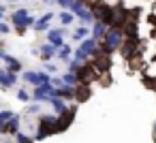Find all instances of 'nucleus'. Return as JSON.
I'll use <instances>...</instances> for the list:
<instances>
[{
	"mask_svg": "<svg viewBox=\"0 0 156 143\" xmlns=\"http://www.w3.org/2000/svg\"><path fill=\"white\" fill-rule=\"evenodd\" d=\"M105 34H107V24H103V22H96L94 24V28H92V39H105Z\"/></svg>",
	"mask_w": 156,
	"mask_h": 143,
	"instance_id": "9b49d317",
	"label": "nucleus"
},
{
	"mask_svg": "<svg viewBox=\"0 0 156 143\" xmlns=\"http://www.w3.org/2000/svg\"><path fill=\"white\" fill-rule=\"evenodd\" d=\"M49 103L54 105V109L58 111V113H62V111H66L69 107H66V103H64V98H60V96H51L49 98Z\"/></svg>",
	"mask_w": 156,
	"mask_h": 143,
	"instance_id": "f3484780",
	"label": "nucleus"
},
{
	"mask_svg": "<svg viewBox=\"0 0 156 143\" xmlns=\"http://www.w3.org/2000/svg\"><path fill=\"white\" fill-rule=\"evenodd\" d=\"M90 94H92V92H90V88H88V85H79V88H77V92H75V98H77L79 103H83V100H88V98H90Z\"/></svg>",
	"mask_w": 156,
	"mask_h": 143,
	"instance_id": "dca6fc26",
	"label": "nucleus"
},
{
	"mask_svg": "<svg viewBox=\"0 0 156 143\" xmlns=\"http://www.w3.org/2000/svg\"><path fill=\"white\" fill-rule=\"evenodd\" d=\"M75 92H77V88H71V85H62V88H56V92H54V96H60V98H75Z\"/></svg>",
	"mask_w": 156,
	"mask_h": 143,
	"instance_id": "1a4fd4ad",
	"label": "nucleus"
},
{
	"mask_svg": "<svg viewBox=\"0 0 156 143\" xmlns=\"http://www.w3.org/2000/svg\"><path fill=\"white\" fill-rule=\"evenodd\" d=\"M2 58H5V54H2V51H0V60H2Z\"/></svg>",
	"mask_w": 156,
	"mask_h": 143,
	"instance_id": "c85d7f7f",
	"label": "nucleus"
},
{
	"mask_svg": "<svg viewBox=\"0 0 156 143\" xmlns=\"http://www.w3.org/2000/svg\"><path fill=\"white\" fill-rule=\"evenodd\" d=\"M58 58H60V60H69V58H71V47H69V45H62V47L58 49Z\"/></svg>",
	"mask_w": 156,
	"mask_h": 143,
	"instance_id": "aec40b11",
	"label": "nucleus"
},
{
	"mask_svg": "<svg viewBox=\"0 0 156 143\" xmlns=\"http://www.w3.org/2000/svg\"><path fill=\"white\" fill-rule=\"evenodd\" d=\"M15 81H17V75H15L13 71H9V68H0V85H2V90L13 88Z\"/></svg>",
	"mask_w": 156,
	"mask_h": 143,
	"instance_id": "0eeeda50",
	"label": "nucleus"
},
{
	"mask_svg": "<svg viewBox=\"0 0 156 143\" xmlns=\"http://www.w3.org/2000/svg\"><path fill=\"white\" fill-rule=\"evenodd\" d=\"M75 113H77V107H69L66 111H62V113H60V117H58V132H60V130H66V128L71 126V122H73Z\"/></svg>",
	"mask_w": 156,
	"mask_h": 143,
	"instance_id": "39448f33",
	"label": "nucleus"
},
{
	"mask_svg": "<svg viewBox=\"0 0 156 143\" xmlns=\"http://www.w3.org/2000/svg\"><path fill=\"white\" fill-rule=\"evenodd\" d=\"M2 15H5V11H2V9H0V19H2Z\"/></svg>",
	"mask_w": 156,
	"mask_h": 143,
	"instance_id": "cd10ccee",
	"label": "nucleus"
},
{
	"mask_svg": "<svg viewBox=\"0 0 156 143\" xmlns=\"http://www.w3.org/2000/svg\"><path fill=\"white\" fill-rule=\"evenodd\" d=\"M71 11H73L77 17H81V22H83V24H92V22H94V17H96V15H94V11H88V9L83 7V0H79V2H77Z\"/></svg>",
	"mask_w": 156,
	"mask_h": 143,
	"instance_id": "20e7f679",
	"label": "nucleus"
},
{
	"mask_svg": "<svg viewBox=\"0 0 156 143\" xmlns=\"http://www.w3.org/2000/svg\"><path fill=\"white\" fill-rule=\"evenodd\" d=\"M135 54H137V39H128V41L122 45V56L130 58V56H135Z\"/></svg>",
	"mask_w": 156,
	"mask_h": 143,
	"instance_id": "9d476101",
	"label": "nucleus"
},
{
	"mask_svg": "<svg viewBox=\"0 0 156 143\" xmlns=\"http://www.w3.org/2000/svg\"><path fill=\"white\" fill-rule=\"evenodd\" d=\"M22 77H24L28 83H34V85H43V83H49V81H51L47 73H32V71H26Z\"/></svg>",
	"mask_w": 156,
	"mask_h": 143,
	"instance_id": "423d86ee",
	"label": "nucleus"
},
{
	"mask_svg": "<svg viewBox=\"0 0 156 143\" xmlns=\"http://www.w3.org/2000/svg\"><path fill=\"white\" fill-rule=\"evenodd\" d=\"M39 109H41L39 105H30V107H28V111H30V113H39Z\"/></svg>",
	"mask_w": 156,
	"mask_h": 143,
	"instance_id": "a878e982",
	"label": "nucleus"
},
{
	"mask_svg": "<svg viewBox=\"0 0 156 143\" xmlns=\"http://www.w3.org/2000/svg\"><path fill=\"white\" fill-rule=\"evenodd\" d=\"M15 137H17V143H32V139L26 137V134H22V132H17Z\"/></svg>",
	"mask_w": 156,
	"mask_h": 143,
	"instance_id": "b1692460",
	"label": "nucleus"
},
{
	"mask_svg": "<svg viewBox=\"0 0 156 143\" xmlns=\"http://www.w3.org/2000/svg\"><path fill=\"white\" fill-rule=\"evenodd\" d=\"M51 132H58V117L56 115H41L37 139H45V134H51Z\"/></svg>",
	"mask_w": 156,
	"mask_h": 143,
	"instance_id": "f03ea898",
	"label": "nucleus"
},
{
	"mask_svg": "<svg viewBox=\"0 0 156 143\" xmlns=\"http://www.w3.org/2000/svg\"><path fill=\"white\" fill-rule=\"evenodd\" d=\"M51 17H54V13H51V11H47V13H45L37 24H34V30H45V28L49 26V19H51Z\"/></svg>",
	"mask_w": 156,
	"mask_h": 143,
	"instance_id": "2eb2a0df",
	"label": "nucleus"
},
{
	"mask_svg": "<svg viewBox=\"0 0 156 143\" xmlns=\"http://www.w3.org/2000/svg\"><path fill=\"white\" fill-rule=\"evenodd\" d=\"M56 49H58L56 45H51V43H45V45L41 47V54H39V56H41L43 60H49V58H54V54H56Z\"/></svg>",
	"mask_w": 156,
	"mask_h": 143,
	"instance_id": "ddd939ff",
	"label": "nucleus"
},
{
	"mask_svg": "<svg viewBox=\"0 0 156 143\" xmlns=\"http://www.w3.org/2000/svg\"><path fill=\"white\" fill-rule=\"evenodd\" d=\"M62 79H64V83H75V81H77V77H75V73H73V71H71V73H66Z\"/></svg>",
	"mask_w": 156,
	"mask_h": 143,
	"instance_id": "5701e85b",
	"label": "nucleus"
},
{
	"mask_svg": "<svg viewBox=\"0 0 156 143\" xmlns=\"http://www.w3.org/2000/svg\"><path fill=\"white\" fill-rule=\"evenodd\" d=\"M56 2H58L62 9H73V7L79 2V0H56Z\"/></svg>",
	"mask_w": 156,
	"mask_h": 143,
	"instance_id": "4be33fe9",
	"label": "nucleus"
},
{
	"mask_svg": "<svg viewBox=\"0 0 156 143\" xmlns=\"http://www.w3.org/2000/svg\"><path fill=\"white\" fill-rule=\"evenodd\" d=\"M5 132H9V134H17V132H20V115H13V117L7 122Z\"/></svg>",
	"mask_w": 156,
	"mask_h": 143,
	"instance_id": "f8f14e48",
	"label": "nucleus"
},
{
	"mask_svg": "<svg viewBox=\"0 0 156 143\" xmlns=\"http://www.w3.org/2000/svg\"><path fill=\"white\" fill-rule=\"evenodd\" d=\"M88 32H90V30L81 26V28H77V30H75V34H73V39H75V41H81V39H86V37H88Z\"/></svg>",
	"mask_w": 156,
	"mask_h": 143,
	"instance_id": "412c9836",
	"label": "nucleus"
},
{
	"mask_svg": "<svg viewBox=\"0 0 156 143\" xmlns=\"http://www.w3.org/2000/svg\"><path fill=\"white\" fill-rule=\"evenodd\" d=\"M73 15H75L73 11H62V13H60V22H62V26H69V24H73V19H75Z\"/></svg>",
	"mask_w": 156,
	"mask_h": 143,
	"instance_id": "6ab92c4d",
	"label": "nucleus"
},
{
	"mask_svg": "<svg viewBox=\"0 0 156 143\" xmlns=\"http://www.w3.org/2000/svg\"><path fill=\"white\" fill-rule=\"evenodd\" d=\"M122 43H124V30H122V28H118V26H113V28H109V30H107V34H105L103 51H96V54H111L113 49L122 47Z\"/></svg>",
	"mask_w": 156,
	"mask_h": 143,
	"instance_id": "f257e3e1",
	"label": "nucleus"
},
{
	"mask_svg": "<svg viewBox=\"0 0 156 143\" xmlns=\"http://www.w3.org/2000/svg\"><path fill=\"white\" fill-rule=\"evenodd\" d=\"M47 41H49L51 45H56V47H62V45H64V30H49Z\"/></svg>",
	"mask_w": 156,
	"mask_h": 143,
	"instance_id": "6e6552de",
	"label": "nucleus"
},
{
	"mask_svg": "<svg viewBox=\"0 0 156 143\" xmlns=\"http://www.w3.org/2000/svg\"><path fill=\"white\" fill-rule=\"evenodd\" d=\"M2 60L9 64V71H13V73L22 71V62H20L17 58H13V56H9V54H5V58H2Z\"/></svg>",
	"mask_w": 156,
	"mask_h": 143,
	"instance_id": "4468645a",
	"label": "nucleus"
},
{
	"mask_svg": "<svg viewBox=\"0 0 156 143\" xmlns=\"http://www.w3.org/2000/svg\"><path fill=\"white\" fill-rule=\"evenodd\" d=\"M17 98H20V100H30V94H28L26 90H20V92H17Z\"/></svg>",
	"mask_w": 156,
	"mask_h": 143,
	"instance_id": "393cba45",
	"label": "nucleus"
},
{
	"mask_svg": "<svg viewBox=\"0 0 156 143\" xmlns=\"http://www.w3.org/2000/svg\"><path fill=\"white\" fill-rule=\"evenodd\" d=\"M96 39H83V43L77 47V51H75V56H77V60H86L88 56H96V51H98V47H96Z\"/></svg>",
	"mask_w": 156,
	"mask_h": 143,
	"instance_id": "7ed1b4c3",
	"label": "nucleus"
},
{
	"mask_svg": "<svg viewBox=\"0 0 156 143\" xmlns=\"http://www.w3.org/2000/svg\"><path fill=\"white\" fill-rule=\"evenodd\" d=\"M13 115H15L13 111H0V132H5V126H7V122H9Z\"/></svg>",
	"mask_w": 156,
	"mask_h": 143,
	"instance_id": "a211bd4d",
	"label": "nucleus"
},
{
	"mask_svg": "<svg viewBox=\"0 0 156 143\" xmlns=\"http://www.w3.org/2000/svg\"><path fill=\"white\" fill-rule=\"evenodd\" d=\"M0 32H2V34H7V32H9V26H7V24H2V22H0Z\"/></svg>",
	"mask_w": 156,
	"mask_h": 143,
	"instance_id": "bb28decb",
	"label": "nucleus"
}]
</instances>
